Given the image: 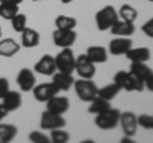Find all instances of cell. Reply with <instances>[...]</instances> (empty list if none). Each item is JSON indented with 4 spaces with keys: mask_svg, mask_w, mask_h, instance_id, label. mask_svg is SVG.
<instances>
[{
    "mask_svg": "<svg viewBox=\"0 0 153 143\" xmlns=\"http://www.w3.org/2000/svg\"><path fill=\"white\" fill-rule=\"evenodd\" d=\"M18 13H19V5L9 4V3H0V17L3 19L10 21Z\"/></svg>",
    "mask_w": 153,
    "mask_h": 143,
    "instance_id": "obj_28",
    "label": "cell"
},
{
    "mask_svg": "<svg viewBox=\"0 0 153 143\" xmlns=\"http://www.w3.org/2000/svg\"><path fill=\"white\" fill-rule=\"evenodd\" d=\"M129 72L144 83V80L153 73V69L151 66H148L146 63H131Z\"/></svg>",
    "mask_w": 153,
    "mask_h": 143,
    "instance_id": "obj_22",
    "label": "cell"
},
{
    "mask_svg": "<svg viewBox=\"0 0 153 143\" xmlns=\"http://www.w3.org/2000/svg\"><path fill=\"white\" fill-rule=\"evenodd\" d=\"M76 41V32L74 30H56L52 32V42L54 45L65 49V47H71Z\"/></svg>",
    "mask_w": 153,
    "mask_h": 143,
    "instance_id": "obj_8",
    "label": "cell"
},
{
    "mask_svg": "<svg viewBox=\"0 0 153 143\" xmlns=\"http://www.w3.org/2000/svg\"><path fill=\"white\" fill-rule=\"evenodd\" d=\"M120 92H121V88L119 87V86L115 83V82H112V83H110V84L103 86V87H101V88H98L97 96L102 97L105 100H107V101H112V100L116 97Z\"/></svg>",
    "mask_w": 153,
    "mask_h": 143,
    "instance_id": "obj_25",
    "label": "cell"
},
{
    "mask_svg": "<svg viewBox=\"0 0 153 143\" xmlns=\"http://www.w3.org/2000/svg\"><path fill=\"white\" fill-rule=\"evenodd\" d=\"M144 88H147L149 92H153V73L144 80Z\"/></svg>",
    "mask_w": 153,
    "mask_h": 143,
    "instance_id": "obj_35",
    "label": "cell"
},
{
    "mask_svg": "<svg viewBox=\"0 0 153 143\" xmlns=\"http://www.w3.org/2000/svg\"><path fill=\"white\" fill-rule=\"evenodd\" d=\"M138 127H142L143 129L147 130H153V115L149 114L138 115Z\"/></svg>",
    "mask_w": 153,
    "mask_h": 143,
    "instance_id": "obj_31",
    "label": "cell"
},
{
    "mask_svg": "<svg viewBox=\"0 0 153 143\" xmlns=\"http://www.w3.org/2000/svg\"><path fill=\"white\" fill-rule=\"evenodd\" d=\"M56 70L73 74L75 72V56L71 47H65L55 56Z\"/></svg>",
    "mask_w": 153,
    "mask_h": 143,
    "instance_id": "obj_5",
    "label": "cell"
},
{
    "mask_svg": "<svg viewBox=\"0 0 153 143\" xmlns=\"http://www.w3.org/2000/svg\"><path fill=\"white\" fill-rule=\"evenodd\" d=\"M0 3H1V0H0Z\"/></svg>",
    "mask_w": 153,
    "mask_h": 143,
    "instance_id": "obj_43",
    "label": "cell"
},
{
    "mask_svg": "<svg viewBox=\"0 0 153 143\" xmlns=\"http://www.w3.org/2000/svg\"><path fill=\"white\" fill-rule=\"evenodd\" d=\"M120 114H121V111L119 110V109H115L111 106L105 112L96 115V118H94L96 127L100 128L101 130L115 129V128L119 125V121H120Z\"/></svg>",
    "mask_w": 153,
    "mask_h": 143,
    "instance_id": "obj_2",
    "label": "cell"
},
{
    "mask_svg": "<svg viewBox=\"0 0 153 143\" xmlns=\"http://www.w3.org/2000/svg\"><path fill=\"white\" fill-rule=\"evenodd\" d=\"M120 142L121 143H134V139H133V137H130V136H124Z\"/></svg>",
    "mask_w": 153,
    "mask_h": 143,
    "instance_id": "obj_37",
    "label": "cell"
},
{
    "mask_svg": "<svg viewBox=\"0 0 153 143\" xmlns=\"http://www.w3.org/2000/svg\"><path fill=\"white\" fill-rule=\"evenodd\" d=\"M52 80L51 82L56 86V88L59 89L60 92H66L73 87L74 84V77L73 74H69V73H63V72H55L54 74L51 75Z\"/></svg>",
    "mask_w": 153,
    "mask_h": 143,
    "instance_id": "obj_15",
    "label": "cell"
},
{
    "mask_svg": "<svg viewBox=\"0 0 153 143\" xmlns=\"http://www.w3.org/2000/svg\"><path fill=\"white\" fill-rule=\"evenodd\" d=\"M125 56L131 61V63H146L151 59V50L148 47H131Z\"/></svg>",
    "mask_w": 153,
    "mask_h": 143,
    "instance_id": "obj_21",
    "label": "cell"
},
{
    "mask_svg": "<svg viewBox=\"0 0 153 143\" xmlns=\"http://www.w3.org/2000/svg\"><path fill=\"white\" fill-rule=\"evenodd\" d=\"M142 31L147 37L153 39V17L151 18V19H148L144 25L142 26Z\"/></svg>",
    "mask_w": 153,
    "mask_h": 143,
    "instance_id": "obj_34",
    "label": "cell"
},
{
    "mask_svg": "<svg viewBox=\"0 0 153 143\" xmlns=\"http://www.w3.org/2000/svg\"><path fill=\"white\" fill-rule=\"evenodd\" d=\"M60 1L63 3V4H70V3H73L74 0H60Z\"/></svg>",
    "mask_w": 153,
    "mask_h": 143,
    "instance_id": "obj_39",
    "label": "cell"
},
{
    "mask_svg": "<svg viewBox=\"0 0 153 143\" xmlns=\"http://www.w3.org/2000/svg\"><path fill=\"white\" fill-rule=\"evenodd\" d=\"M117 19L119 13L112 5H105L96 13V26L98 31H110Z\"/></svg>",
    "mask_w": 153,
    "mask_h": 143,
    "instance_id": "obj_4",
    "label": "cell"
},
{
    "mask_svg": "<svg viewBox=\"0 0 153 143\" xmlns=\"http://www.w3.org/2000/svg\"><path fill=\"white\" fill-rule=\"evenodd\" d=\"M117 13H119V18L123 21L134 22L138 18V10L130 4H123Z\"/></svg>",
    "mask_w": 153,
    "mask_h": 143,
    "instance_id": "obj_27",
    "label": "cell"
},
{
    "mask_svg": "<svg viewBox=\"0 0 153 143\" xmlns=\"http://www.w3.org/2000/svg\"><path fill=\"white\" fill-rule=\"evenodd\" d=\"M8 114H9V112H8V110L3 106L1 102H0V121H3L4 119H5V118L8 116Z\"/></svg>",
    "mask_w": 153,
    "mask_h": 143,
    "instance_id": "obj_36",
    "label": "cell"
},
{
    "mask_svg": "<svg viewBox=\"0 0 153 143\" xmlns=\"http://www.w3.org/2000/svg\"><path fill=\"white\" fill-rule=\"evenodd\" d=\"M131 47H133V41L129 37L116 36L115 39L110 41L108 51L114 56H120V55H125Z\"/></svg>",
    "mask_w": 153,
    "mask_h": 143,
    "instance_id": "obj_12",
    "label": "cell"
},
{
    "mask_svg": "<svg viewBox=\"0 0 153 143\" xmlns=\"http://www.w3.org/2000/svg\"><path fill=\"white\" fill-rule=\"evenodd\" d=\"M19 50H21V45L12 37L0 39V56H3V58H13L14 55L18 54Z\"/></svg>",
    "mask_w": 153,
    "mask_h": 143,
    "instance_id": "obj_19",
    "label": "cell"
},
{
    "mask_svg": "<svg viewBox=\"0 0 153 143\" xmlns=\"http://www.w3.org/2000/svg\"><path fill=\"white\" fill-rule=\"evenodd\" d=\"M18 134V128L13 124H4L0 121V143L12 142Z\"/></svg>",
    "mask_w": 153,
    "mask_h": 143,
    "instance_id": "obj_24",
    "label": "cell"
},
{
    "mask_svg": "<svg viewBox=\"0 0 153 143\" xmlns=\"http://www.w3.org/2000/svg\"><path fill=\"white\" fill-rule=\"evenodd\" d=\"M147 1H151V3H153V0H147Z\"/></svg>",
    "mask_w": 153,
    "mask_h": 143,
    "instance_id": "obj_42",
    "label": "cell"
},
{
    "mask_svg": "<svg viewBox=\"0 0 153 143\" xmlns=\"http://www.w3.org/2000/svg\"><path fill=\"white\" fill-rule=\"evenodd\" d=\"M28 139L33 143H50V137H47L45 133H42L40 130H33L30 133Z\"/></svg>",
    "mask_w": 153,
    "mask_h": 143,
    "instance_id": "obj_32",
    "label": "cell"
},
{
    "mask_svg": "<svg viewBox=\"0 0 153 143\" xmlns=\"http://www.w3.org/2000/svg\"><path fill=\"white\" fill-rule=\"evenodd\" d=\"M41 36L35 28L26 27L25 30L21 32V46L26 47V49H33L40 45Z\"/></svg>",
    "mask_w": 153,
    "mask_h": 143,
    "instance_id": "obj_16",
    "label": "cell"
},
{
    "mask_svg": "<svg viewBox=\"0 0 153 143\" xmlns=\"http://www.w3.org/2000/svg\"><path fill=\"white\" fill-rule=\"evenodd\" d=\"M66 125V120L63 115L51 112L49 110H45L41 114L40 118V127L42 130H54L57 128H64Z\"/></svg>",
    "mask_w": 153,
    "mask_h": 143,
    "instance_id": "obj_6",
    "label": "cell"
},
{
    "mask_svg": "<svg viewBox=\"0 0 153 143\" xmlns=\"http://www.w3.org/2000/svg\"><path fill=\"white\" fill-rule=\"evenodd\" d=\"M114 82L121 88V91L126 92H142L146 89L144 83L126 70L116 72V74L114 75Z\"/></svg>",
    "mask_w": 153,
    "mask_h": 143,
    "instance_id": "obj_1",
    "label": "cell"
},
{
    "mask_svg": "<svg viewBox=\"0 0 153 143\" xmlns=\"http://www.w3.org/2000/svg\"><path fill=\"white\" fill-rule=\"evenodd\" d=\"M33 92V97H35L36 101L38 102H47L51 97L59 95V89L56 88V86L49 82V83H41V84H36L32 89Z\"/></svg>",
    "mask_w": 153,
    "mask_h": 143,
    "instance_id": "obj_9",
    "label": "cell"
},
{
    "mask_svg": "<svg viewBox=\"0 0 153 143\" xmlns=\"http://www.w3.org/2000/svg\"><path fill=\"white\" fill-rule=\"evenodd\" d=\"M70 109V101L68 97L65 96H56L51 97L49 101L46 102V110H49L51 112L59 114V115H64L65 112H68Z\"/></svg>",
    "mask_w": 153,
    "mask_h": 143,
    "instance_id": "obj_13",
    "label": "cell"
},
{
    "mask_svg": "<svg viewBox=\"0 0 153 143\" xmlns=\"http://www.w3.org/2000/svg\"><path fill=\"white\" fill-rule=\"evenodd\" d=\"M10 23H12L13 30L16 32L21 33L27 27V17H26V14H23V13L16 14V16L10 19Z\"/></svg>",
    "mask_w": 153,
    "mask_h": 143,
    "instance_id": "obj_30",
    "label": "cell"
},
{
    "mask_svg": "<svg viewBox=\"0 0 153 143\" xmlns=\"http://www.w3.org/2000/svg\"><path fill=\"white\" fill-rule=\"evenodd\" d=\"M32 1H42V0H32Z\"/></svg>",
    "mask_w": 153,
    "mask_h": 143,
    "instance_id": "obj_41",
    "label": "cell"
},
{
    "mask_svg": "<svg viewBox=\"0 0 153 143\" xmlns=\"http://www.w3.org/2000/svg\"><path fill=\"white\" fill-rule=\"evenodd\" d=\"M9 91H10V83H9L8 78L0 77V100L5 96Z\"/></svg>",
    "mask_w": 153,
    "mask_h": 143,
    "instance_id": "obj_33",
    "label": "cell"
},
{
    "mask_svg": "<svg viewBox=\"0 0 153 143\" xmlns=\"http://www.w3.org/2000/svg\"><path fill=\"white\" fill-rule=\"evenodd\" d=\"M85 55H87L89 58V60L94 64L106 63L107 59H108L107 49L105 46H101V45H92V46L87 47Z\"/></svg>",
    "mask_w": 153,
    "mask_h": 143,
    "instance_id": "obj_18",
    "label": "cell"
},
{
    "mask_svg": "<svg viewBox=\"0 0 153 143\" xmlns=\"http://www.w3.org/2000/svg\"><path fill=\"white\" fill-rule=\"evenodd\" d=\"M55 27L57 30H74L76 27V19L74 17L60 14L55 18Z\"/></svg>",
    "mask_w": 153,
    "mask_h": 143,
    "instance_id": "obj_26",
    "label": "cell"
},
{
    "mask_svg": "<svg viewBox=\"0 0 153 143\" xmlns=\"http://www.w3.org/2000/svg\"><path fill=\"white\" fill-rule=\"evenodd\" d=\"M110 32L114 36H121V37H130L134 32H135V25L134 22H128L119 19L114 23V26L110 28Z\"/></svg>",
    "mask_w": 153,
    "mask_h": 143,
    "instance_id": "obj_17",
    "label": "cell"
},
{
    "mask_svg": "<svg viewBox=\"0 0 153 143\" xmlns=\"http://www.w3.org/2000/svg\"><path fill=\"white\" fill-rule=\"evenodd\" d=\"M1 105L8 110V112H13V111H17L19 107L22 106V95L17 92V91H9L5 96H4L1 100Z\"/></svg>",
    "mask_w": 153,
    "mask_h": 143,
    "instance_id": "obj_20",
    "label": "cell"
},
{
    "mask_svg": "<svg viewBox=\"0 0 153 143\" xmlns=\"http://www.w3.org/2000/svg\"><path fill=\"white\" fill-rule=\"evenodd\" d=\"M111 107V102L107 101L100 96H96L92 101L89 102V107H88V112L93 114V115H98L101 112H105L106 110Z\"/></svg>",
    "mask_w": 153,
    "mask_h": 143,
    "instance_id": "obj_23",
    "label": "cell"
},
{
    "mask_svg": "<svg viewBox=\"0 0 153 143\" xmlns=\"http://www.w3.org/2000/svg\"><path fill=\"white\" fill-rule=\"evenodd\" d=\"M36 73L42 74V75H52L56 72V64H55V58L50 54H46L41 56L38 61L33 66Z\"/></svg>",
    "mask_w": 153,
    "mask_h": 143,
    "instance_id": "obj_14",
    "label": "cell"
},
{
    "mask_svg": "<svg viewBox=\"0 0 153 143\" xmlns=\"http://www.w3.org/2000/svg\"><path fill=\"white\" fill-rule=\"evenodd\" d=\"M1 3H9V4H16V5H21L23 0H1Z\"/></svg>",
    "mask_w": 153,
    "mask_h": 143,
    "instance_id": "obj_38",
    "label": "cell"
},
{
    "mask_svg": "<svg viewBox=\"0 0 153 143\" xmlns=\"http://www.w3.org/2000/svg\"><path fill=\"white\" fill-rule=\"evenodd\" d=\"M73 87L78 98L83 102H91L97 96L98 92V87L92 79H84V78L76 79L74 80Z\"/></svg>",
    "mask_w": 153,
    "mask_h": 143,
    "instance_id": "obj_3",
    "label": "cell"
},
{
    "mask_svg": "<svg viewBox=\"0 0 153 143\" xmlns=\"http://www.w3.org/2000/svg\"><path fill=\"white\" fill-rule=\"evenodd\" d=\"M75 72L80 78L92 79L96 74V64L92 63L85 54H80L75 58Z\"/></svg>",
    "mask_w": 153,
    "mask_h": 143,
    "instance_id": "obj_7",
    "label": "cell"
},
{
    "mask_svg": "<svg viewBox=\"0 0 153 143\" xmlns=\"http://www.w3.org/2000/svg\"><path fill=\"white\" fill-rule=\"evenodd\" d=\"M16 82L22 92H31L36 86V75L35 72L30 68H22L18 72Z\"/></svg>",
    "mask_w": 153,
    "mask_h": 143,
    "instance_id": "obj_10",
    "label": "cell"
},
{
    "mask_svg": "<svg viewBox=\"0 0 153 143\" xmlns=\"http://www.w3.org/2000/svg\"><path fill=\"white\" fill-rule=\"evenodd\" d=\"M119 125L121 127L124 136L134 137L138 129V116L133 111H121Z\"/></svg>",
    "mask_w": 153,
    "mask_h": 143,
    "instance_id": "obj_11",
    "label": "cell"
},
{
    "mask_svg": "<svg viewBox=\"0 0 153 143\" xmlns=\"http://www.w3.org/2000/svg\"><path fill=\"white\" fill-rule=\"evenodd\" d=\"M50 141L51 143H66L70 141V134L68 130H64V128L50 130Z\"/></svg>",
    "mask_w": 153,
    "mask_h": 143,
    "instance_id": "obj_29",
    "label": "cell"
},
{
    "mask_svg": "<svg viewBox=\"0 0 153 143\" xmlns=\"http://www.w3.org/2000/svg\"><path fill=\"white\" fill-rule=\"evenodd\" d=\"M1 36H3V31H1V27H0V39H1Z\"/></svg>",
    "mask_w": 153,
    "mask_h": 143,
    "instance_id": "obj_40",
    "label": "cell"
}]
</instances>
